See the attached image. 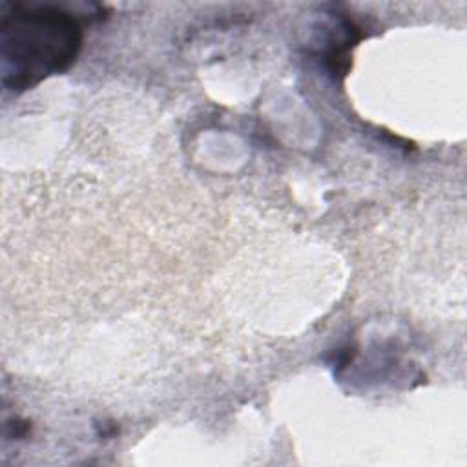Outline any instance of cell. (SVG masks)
<instances>
[{
  "label": "cell",
  "instance_id": "cell-1",
  "mask_svg": "<svg viewBox=\"0 0 467 467\" xmlns=\"http://www.w3.org/2000/svg\"><path fill=\"white\" fill-rule=\"evenodd\" d=\"M82 44L78 20L57 5L15 4L2 15V84L26 91L51 75L66 71Z\"/></svg>",
  "mask_w": 467,
  "mask_h": 467
}]
</instances>
